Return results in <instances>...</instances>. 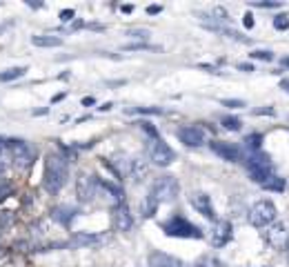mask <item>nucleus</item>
Returning <instances> with one entry per match:
<instances>
[{"label":"nucleus","instance_id":"33","mask_svg":"<svg viewBox=\"0 0 289 267\" xmlns=\"http://www.w3.org/2000/svg\"><path fill=\"white\" fill-rule=\"evenodd\" d=\"M9 194H11V185H9V183H3V185H0V200L7 198Z\"/></svg>","mask_w":289,"mask_h":267},{"label":"nucleus","instance_id":"24","mask_svg":"<svg viewBox=\"0 0 289 267\" xmlns=\"http://www.w3.org/2000/svg\"><path fill=\"white\" fill-rule=\"evenodd\" d=\"M156 207H158V203H156V200H153L151 196H147V200H145L143 205H140V209H143L145 216H153V214H156Z\"/></svg>","mask_w":289,"mask_h":267},{"label":"nucleus","instance_id":"28","mask_svg":"<svg viewBox=\"0 0 289 267\" xmlns=\"http://www.w3.org/2000/svg\"><path fill=\"white\" fill-rule=\"evenodd\" d=\"M249 56L256 58V60H267V63H269V60H274V54L267 51V49H256V51H251Z\"/></svg>","mask_w":289,"mask_h":267},{"label":"nucleus","instance_id":"16","mask_svg":"<svg viewBox=\"0 0 289 267\" xmlns=\"http://www.w3.org/2000/svg\"><path fill=\"white\" fill-rule=\"evenodd\" d=\"M149 267H182V260L165 252H151L149 254Z\"/></svg>","mask_w":289,"mask_h":267},{"label":"nucleus","instance_id":"34","mask_svg":"<svg viewBox=\"0 0 289 267\" xmlns=\"http://www.w3.org/2000/svg\"><path fill=\"white\" fill-rule=\"evenodd\" d=\"M60 20H65V22L73 20V9H63L60 11Z\"/></svg>","mask_w":289,"mask_h":267},{"label":"nucleus","instance_id":"12","mask_svg":"<svg viewBox=\"0 0 289 267\" xmlns=\"http://www.w3.org/2000/svg\"><path fill=\"white\" fill-rule=\"evenodd\" d=\"M189 203H192V207L198 211V214H202L205 218H209V221H214L216 218V211H214V205H212V198L207 196V194L202 192H194L192 196H189Z\"/></svg>","mask_w":289,"mask_h":267},{"label":"nucleus","instance_id":"15","mask_svg":"<svg viewBox=\"0 0 289 267\" xmlns=\"http://www.w3.org/2000/svg\"><path fill=\"white\" fill-rule=\"evenodd\" d=\"M212 151H214V154H216V156H220V158H223V161H229V163L241 161V149H238L233 143L214 141V143H212Z\"/></svg>","mask_w":289,"mask_h":267},{"label":"nucleus","instance_id":"20","mask_svg":"<svg viewBox=\"0 0 289 267\" xmlns=\"http://www.w3.org/2000/svg\"><path fill=\"white\" fill-rule=\"evenodd\" d=\"M51 216L56 218L58 223H63V225H69L73 218H76V209H71V207H56L51 211Z\"/></svg>","mask_w":289,"mask_h":267},{"label":"nucleus","instance_id":"11","mask_svg":"<svg viewBox=\"0 0 289 267\" xmlns=\"http://www.w3.org/2000/svg\"><path fill=\"white\" fill-rule=\"evenodd\" d=\"M109 241V234L107 232H76L73 234V238L69 241V245L73 247H89V245H102V243Z\"/></svg>","mask_w":289,"mask_h":267},{"label":"nucleus","instance_id":"2","mask_svg":"<svg viewBox=\"0 0 289 267\" xmlns=\"http://www.w3.org/2000/svg\"><path fill=\"white\" fill-rule=\"evenodd\" d=\"M163 232L171 238H202V229L182 216H174L167 223H163Z\"/></svg>","mask_w":289,"mask_h":267},{"label":"nucleus","instance_id":"41","mask_svg":"<svg viewBox=\"0 0 289 267\" xmlns=\"http://www.w3.org/2000/svg\"><path fill=\"white\" fill-rule=\"evenodd\" d=\"M282 65H285V67H289V58H282Z\"/></svg>","mask_w":289,"mask_h":267},{"label":"nucleus","instance_id":"26","mask_svg":"<svg viewBox=\"0 0 289 267\" xmlns=\"http://www.w3.org/2000/svg\"><path fill=\"white\" fill-rule=\"evenodd\" d=\"M9 161H11V154L7 149L0 151V176H5V172L9 169Z\"/></svg>","mask_w":289,"mask_h":267},{"label":"nucleus","instance_id":"29","mask_svg":"<svg viewBox=\"0 0 289 267\" xmlns=\"http://www.w3.org/2000/svg\"><path fill=\"white\" fill-rule=\"evenodd\" d=\"M129 38H138V40H147L149 38V29H129L127 32Z\"/></svg>","mask_w":289,"mask_h":267},{"label":"nucleus","instance_id":"27","mask_svg":"<svg viewBox=\"0 0 289 267\" xmlns=\"http://www.w3.org/2000/svg\"><path fill=\"white\" fill-rule=\"evenodd\" d=\"M274 27L278 29V32H285V29H289V18H287L285 14L276 16V18H274Z\"/></svg>","mask_w":289,"mask_h":267},{"label":"nucleus","instance_id":"42","mask_svg":"<svg viewBox=\"0 0 289 267\" xmlns=\"http://www.w3.org/2000/svg\"><path fill=\"white\" fill-rule=\"evenodd\" d=\"M5 149V141H3V138H0V151H3Z\"/></svg>","mask_w":289,"mask_h":267},{"label":"nucleus","instance_id":"18","mask_svg":"<svg viewBox=\"0 0 289 267\" xmlns=\"http://www.w3.org/2000/svg\"><path fill=\"white\" fill-rule=\"evenodd\" d=\"M127 174L132 176L134 180H143L147 174H149V165H147V161L143 158H129L127 161Z\"/></svg>","mask_w":289,"mask_h":267},{"label":"nucleus","instance_id":"23","mask_svg":"<svg viewBox=\"0 0 289 267\" xmlns=\"http://www.w3.org/2000/svg\"><path fill=\"white\" fill-rule=\"evenodd\" d=\"M260 143H262L260 134H251V136L245 138V147L251 149V151H256V154H258V149H260Z\"/></svg>","mask_w":289,"mask_h":267},{"label":"nucleus","instance_id":"36","mask_svg":"<svg viewBox=\"0 0 289 267\" xmlns=\"http://www.w3.org/2000/svg\"><path fill=\"white\" fill-rule=\"evenodd\" d=\"M245 27H247V29H251V27H254V16H251V14H245Z\"/></svg>","mask_w":289,"mask_h":267},{"label":"nucleus","instance_id":"10","mask_svg":"<svg viewBox=\"0 0 289 267\" xmlns=\"http://www.w3.org/2000/svg\"><path fill=\"white\" fill-rule=\"evenodd\" d=\"M178 138H180V143L187 145V147H200V145H205V131L196 125L180 127V129H178Z\"/></svg>","mask_w":289,"mask_h":267},{"label":"nucleus","instance_id":"21","mask_svg":"<svg viewBox=\"0 0 289 267\" xmlns=\"http://www.w3.org/2000/svg\"><path fill=\"white\" fill-rule=\"evenodd\" d=\"M24 71H27V67H11V69H5L0 71V81L3 83H9V81H16V78H20Z\"/></svg>","mask_w":289,"mask_h":267},{"label":"nucleus","instance_id":"39","mask_svg":"<svg viewBox=\"0 0 289 267\" xmlns=\"http://www.w3.org/2000/svg\"><path fill=\"white\" fill-rule=\"evenodd\" d=\"M280 89H285V92H289V81H287V78L280 83Z\"/></svg>","mask_w":289,"mask_h":267},{"label":"nucleus","instance_id":"1","mask_svg":"<svg viewBox=\"0 0 289 267\" xmlns=\"http://www.w3.org/2000/svg\"><path fill=\"white\" fill-rule=\"evenodd\" d=\"M67 178H69V167H67V161L58 154H51L45 163V190L49 194H58L63 187L67 185Z\"/></svg>","mask_w":289,"mask_h":267},{"label":"nucleus","instance_id":"7","mask_svg":"<svg viewBox=\"0 0 289 267\" xmlns=\"http://www.w3.org/2000/svg\"><path fill=\"white\" fill-rule=\"evenodd\" d=\"M98 194V176H91V174H78L76 178V196L81 203H89L94 200V196Z\"/></svg>","mask_w":289,"mask_h":267},{"label":"nucleus","instance_id":"38","mask_svg":"<svg viewBox=\"0 0 289 267\" xmlns=\"http://www.w3.org/2000/svg\"><path fill=\"white\" fill-rule=\"evenodd\" d=\"M254 114H256V116H258V114H269V116H274V109H272V107H267V109H256Z\"/></svg>","mask_w":289,"mask_h":267},{"label":"nucleus","instance_id":"22","mask_svg":"<svg viewBox=\"0 0 289 267\" xmlns=\"http://www.w3.org/2000/svg\"><path fill=\"white\" fill-rule=\"evenodd\" d=\"M262 190H267V192H282L285 190V178H280V176H272V178L267 180L265 185H260Z\"/></svg>","mask_w":289,"mask_h":267},{"label":"nucleus","instance_id":"32","mask_svg":"<svg viewBox=\"0 0 289 267\" xmlns=\"http://www.w3.org/2000/svg\"><path fill=\"white\" fill-rule=\"evenodd\" d=\"M254 7H262V9H278V7H282V3H254Z\"/></svg>","mask_w":289,"mask_h":267},{"label":"nucleus","instance_id":"40","mask_svg":"<svg viewBox=\"0 0 289 267\" xmlns=\"http://www.w3.org/2000/svg\"><path fill=\"white\" fill-rule=\"evenodd\" d=\"M238 69H243V71H254V69H251V65H238Z\"/></svg>","mask_w":289,"mask_h":267},{"label":"nucleus","instance_id":"4","mask_svg":"<svg viewBox=\"0 0 289 267\" xmlns=\"http://www.w3.org/2000/svg\"><path fill=\"white\" fill-rule=\"evenodd\" d=\"M178 192H180V185H178L174 176H161V178H156L151 183L149 196L156 203H171V200H176Z\"/></svg>","mask_w":289,"mask_h":267},{"label":"nucleus","instance_id":"8","mask_svg":"<svg viewBox=\"0 0 289 267\" xmlns=\"http://www.w3.org/2000/svg\"><path fill=\"white\" fill-rule=\"evenodd\" d=\"M7 151L11 154V161H14L20 169L32 165V151H29V147L22 141H9Z\"/></svg>","mask_w":289,"mask_h":267},{"label":"nucleus","instance_id":"30","mask_svg":"<svg viewBox=\"0 0 289 267\" xmlns=\"http://www.w3.org/2000/svg\"><path fill=\"white\" fill-rule=\"evenodd\" d=\"M129 114H163V109H158V107H136V109H129Z\"/></svg>","mask_w":289,"mask_h":267},{"label":"nucleus","instance_id":"25","mask_svg":"<svg viewBox=\"0 0 289 267\" xmlns=\"http://www.w3.org/2000/svg\"><path fill=\"white\" fill-rule=\"evenodd\" d=\"M223 127H225V129H229V131H238L243 127V123H241V118L227 116V118H223Z\"/></svg>","mask_w":289,"mask_h":267},{"label":"nucleus","instance_id":"5","mask_svg":"<svg viewBox=\"0 0 289 267\" xmlns=\"http://www.w3.org/2000/svg\"><path fill=\"white\" fill-rule=\"evenodd\" d=\"M276 205L272 203V200H258V203L251 205V209H249V223L254 227H267V225H272V223L276 221Z\"/></svg>","mask_w":289,"mask_h":267},{"label":"nucleus","instance_id":"13","mask_svg":"<svg viewBox=\"0 0 289 267\" xmlns=\"http://www.w3.org/2000/svg\"><path fill=\"white\" fill-rule=\"evenodd\" d=\"M231 223L229 221H216L214 223V227H212V245L214 247H225L227 243L231 241Z\"/></svg>","mask_w":289,"mask_h":267},{"label":"nucleus","instance_id":"35","mask_svg":"<svg viewBox=\"0 0 289 267\" xmlns=\"http://www.w3.org/2000/svg\"><path fill=\"white\" fill-rule=\"evenodd\" d=\"M223 105L225 107H245V102L243 100H223Z\"/></svg>","mask_w":289,"mask_h":267},{"label":"nucleus","instance_id":"3","mask_svg":"<svg viewBox=\"0 0 289 267\" xmlns=\"http://www.w3.org/2000/svg\"><path fill=\"white\" fill-rule=\"evenodd\" d=\"M247 172L251 176V180L258 185H265L269 178L274 176L272 158L267 154H251L247 158Z\"/></svg>","mask_w":289,"mask_h":267},{"label":"nucleus","instance_id":"19","mask_svg":"<svg viewBox=\"0 0 289 267\" xmlns=\"http://www.w3.org/2000/svg\"><path fill=\"white\" fill-rule=\"evenodd\" d=\"M32 45H36V47H60L63 45V38L49 36V34H40V36H32Z\"/></svg>","mask_w":289,"mask_h":267},{"label":"nucleus","instance_id":"14","mask_svg":"<svg viewBox=\"0 0 289 267\" xmlns=\"http://www.w3.org/2000/svg\"><path fill=\"white\" fill-rule=\"evenodd\" d=\"M98 190L104 194V200H107L109 205H114L116 207H120L122 200H125V194H122V187L116 185V183H109V180H98Z\"/></svg>","mask_w":289,"mask_h":267},{"label":"nucleus","instance_id":"31","mask_svg":"<svg viewBox=\"0 0 289 267\" xmlns=\"http://www.w3.org/2000/svg\"><path fill=\"white\" fill-rule=\"evenodd\" d=\"M140 49H156V47H149L145 45V42H138V45H127L125 51H140Z\"/></svg>","mask_w":289,"mask_h":267},{"label":"nucleus","instance_id":"37","mask_svg":"<svg viewBox=\"0 0 289 267\" xmlns=\"http://www.w3.org/2000/svg\"><path fill=\"white\" fill-rule=\"evenodd\" d=\"M161 11H163V7H158V5H151V7H147V14H161Z\"/></svg>","mask_w":289,"mask_h":267},{"label":"nucleus","instance_id":"6","mask_svg":"<svg viewBox=\"0 0 289 267\" xmlns=\"http://www.w3.org/2000/svg\"><path fill=\"white\" fill-rule=\"evenodd\" d=\"M147 154H149V161L158 167H167L176 161V151L163 138H151L149 145H147Z\"/></svg>","mask_w":289,"mask_h":267},{"label":"nucleus","instance_id":"9","mask_svg":"<svg viewBox=\"0 0 289 267\" xmlns=\"http://www.w3.org/2000/svg\"><path fill=\"white\" fill-rule=\"evenodd\" d=\"M267 243L274 247V250H285L289 245V227L285 223H276V225H272L267 232Z\"/></svg>","mask_w":289,"mask_h":267},{"label":"nucleus","instance_id":"17","mask_svg":"<svg viewBox=\"0 0 289 267\" xmlns=\"http://www.w3.org/2000/svg\"><path fill=\"white\" fill-rule=\"evenodd\" d=\"M132 225H134V218H132V214H129V207L122 203L120 207L114 209V227L118 229V232H127Z\"/></svg>","mask_w":289,"mask_h":267}]
</instances>
